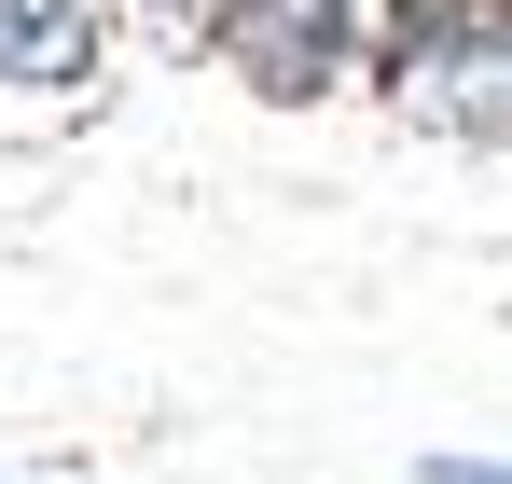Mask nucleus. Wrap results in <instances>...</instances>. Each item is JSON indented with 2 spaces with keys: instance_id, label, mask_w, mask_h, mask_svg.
I'll use <instances>...</instances> for the list:
<instances>
[{
  "instance_id": "1",
  "label": "nucleus",
  "mask_w": 512,
  "mask_h": 484,
  "mask_svg": "<svg viewBox=\"0 0 512 484\" xmlns=\"http://www.w3.org/2000/svg\"><path fill=\"white\" fill-rule=\"evenodd\" d=\"M346 14H360V0H222V14H208V42H222L263 97H291V111H305V97L346 70Z\"/></svg>"
},
{
  "instance_id": "2",
  "label": "nucleus",
  "mask_w": 512,
  "mask_h": 484,
  "mask_svg": "<svg viewBox=\"0 0 512 484\" xmlns=\"http://www.w3.org/2000/svg\"><path fill=\"white\" fill-rule=\"evenodd\" d=\"M97 70V0H0V83H84Z\"/></svg>"
},
{
  "instance_id": "3",
  "label": "nucleus",
  "mask_w": 512,
  "mask_h": 484,
  "mask_svg": "<svg viewBox=\"0 0 512 484\" xmlns=\"http://www.w3.org/2000/svg\"><path fill=\"white\" fill-rule=\"evenodd\" d=\"M429 484H512V457H429Z\"/></svg>"
},
{
  "instance_id": "4",
  "label": "nucleus",
  "mask_w": 512,
  "mask_h": 484,
  "mask_svg": "<svg viewBox=\"0 0 512 484\" xmlns=\"http://www.w3.org/2000/svg\"><path fill=\"white\" fill-rule=\"evenodd\" d=\"M457 125H471V139H512V97H471Z\"/></svg>"
}]
</instances>
